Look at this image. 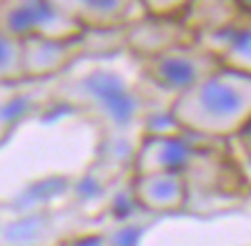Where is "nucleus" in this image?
I'll use <instances>...</instances> for the list:
<instances>
[{
	"label": "nucleus",
	"instance_id": "obj_1",
	"mask_svg": "<svg viewBox=\"0 0 251 246\" xmlns=\"http://www.w3.org/2000/svg\"><path fill=\"white\" fill-rule=\"evenodd\" d=\"M60 75L58 93L73 108L88 111L108 128L123 131L138 123L143 126L151 116L146 111V91L151 88L141 73L128 75V71L113 60L108 63L106 58H75Z\"/></svg>",
	"mask_w": 251,
	"mask_h": 246
},
{
	"label": "nucleus",
	"instance_id": "obj_2",
	"mask_svg": "<svg viewBox=\"0 0 251 246\" xmlns=\"http://www.w3.org/2000/svg\"><path fill=\"white\" fill-rule=\"evenodd\" d=\"M181 133L219 143L234 138L251 121V75L219 68L169 103Z\"/></svg>",
	"mask_w": 251,
	"mask_h": 246
},
{
	"label": "nucleus",
	"instance_id": "obj_3",
	"mask_svg": "<svg viewBox=\"0 0 251 246\" xmlns=\"http://www.w3.org/2000/svg\"><path fill=\"white\" fill-rule=\"evenodd\" d=\"M136 63L146 86L156 93L171 96V100L221 68L216 55L208 53L196 40L174 43L153 55L136 58Z\"/></svg>",
	"mask_w": 251,
	"mask_h": 246
},
{
	"label": "nucleus",
	"instance_id": "obj_4",
	"mask_svg": "<svg viewBox=\"0 0 251 246\" xmlns=\"http://www.w3.org/2000/svg\"><path fill=\"white\" fill-rule=\"evenodd\" d=\"M0 30L15 40H58L75 43L83 38V28L66 3L43 0H0Z\"/></svg>",
	"mask_w": 251,
	"mask_h": 246
},
{
	"label": "nucleus",
	"instance_id": "obj_5",
	"mask_svg": "<svg viewBox=\"0 0 251 246\" xmlns=\"http://www.w3.org/2000/svg\"><path fill=\"white\" fill-rule=\"evenodd\" d=\"M208 53H214L219 66L251 75V3L239 5V15L226 25L194 38Z\"/></svg>",
	"mask_w": 251,
	"mask_h": 246
},
{
	"label": "nucleus",
	"instance_id": "obj_6",
	"mask_svg": "<svg viewBox=\"0 0 251 246\" xmlns=\"http://www.w3.org/2000/svg\"><path fill=\"white\" fill-rule=\"evenodd\" d=\"M128 191L138 211H146L151 216H174L188 206V183L183 173H133Z\"/></svg>",
	"mask_w": 251,
	"mask_h": 246
},
{
	"label": "nucleus",
	"instance_id": "obj_7",
	"mask_svg": "<svg viewBox=\"0 0 251 246\" xmlns=\"http://www.w3.org/2000/svg\"><path fill=\"white\" fill-rule=\"evenodd\" d=\"M199 138L194 136H146L133 156V173H156V171H174L186 173L188 166L199 156Z\"/></svg>",
	"mask_w": 251,
	"mask_h": 246
},
{
	"label": "nucleus",
	"instance_id": "obj_8",
	"mask_svg": "<svg viewBox=\"0 0 251 246\" xmlns=\"http://www.w3.org/2000/svg\"><path fill=\"white\" fill-rule=\"evenodd\" d=\"M83 33H106V30H128L131 25L149 18L143 3H121V0H83L66 3Z\"/></svg>",
	"mask_w": 251,
	"mask_h": 246
},
{
	"label": "nucleus",
	"instance_id": "obj_9",
	"mask_svg": "<svg viewBox=\"0 0 251 246\" xmlns=\"http://www.w3.org/2000/svg\"><path fill=\"white\" fill-rule=\"evenodd\" d=\"M75 43H58V40H23V75L25 78H48L66 71L75 55Z\"/></svg>",
	"mask_w": 251,
	"mask_h": 246
},
{
	"label": "nucleus",
	"instance_id": "obj_10",
	"mask_svg": "<svg viewBox=\"0 0 251 246\" xmlns=\"http://www.w3.org/2000/svg\"><path fill=\"white\" fill-rule=\"evenodd\" d=\"M23 78V43L0 30V83H15Z\"/></svg>",
	"mask_w": 251,
	"mask_h": 246
},
{
	"label": "nucleus",
	"instance_id": "obj_11",
	"mask_svg": "<svg viewBox=\"0 0 251 246\" xmlns=\"http://www.w3.org/2000/svg\"><path fill=\"white\" fill-rule=\"evenodd\" d=\"M234 138H236V143H239V148L244 151V156H246V158H251V121L246 123V126H244Z\"/></svg>",
	"mask_w": 251,
	"mask_h": 246
}]
</instances>
